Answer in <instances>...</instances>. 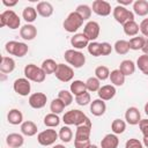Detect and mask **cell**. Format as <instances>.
Returning <instances> with one entry per match:
<instances>
[{
    "instance_id": "cell-1",
    "label": "cell",
    "mask_w": 148,
    "mask_h": 148,
    "mask_svg": "<svg viewBox=\"0 0 148 148\" xmlns=\"http://www.w3.org/2000/svg\"><path fill=\"white\" fill-rule=\"evenodd\" d=\"M88 119L89 118L86 116V113L81 110H77V109L69 110V111L65 112V114L62 116V121L67 126H71V125L80 126V125L84 124Z\"/></svg>"
},
{
    "instance_id": "cell-2",
    "label": "cell",
    "mask_w": 148,
    "mask_h": 148,
    "mask_svg": "<svg viewBox=\"0 0 148 148\" xmlns=\"http://www.w3.org/2000/svg\"><path fill=\"white\" fill-rule=\"evenodd\" d=\"M21 20L13 9H7L0 14V27H8L12 30L18 29Z\"/></svg>"
},
{
    "instance_id": "cell-3",
    "label": "cell",
    "mask_w": 148,
    "mask_h": 148,
    "mask_svg": "<svg viewBox=\"0 0 148 148\" xmlns=\"http://www.w3.org/2000/svg\"><path fill=\"white\" fill-rule=\"evenodd\" d=\"M23 73H24V76L29 81H32V82H36V83L44 82V80L46 77V74L42 69V67H38L35 64H28V65H25V67L23 69Z\"/></svg>"
},
{
    "instance_id": "cell-4",
    "label": "cell",
    "mask_w": 148,
    "mask_h": 148,
    "mask_svg": "<svg viewBox=\"0 0 148 148\" xmlns=\"http://www.w3.org/2000/svg\"><path fill=\"white\" fill-rule=\"evenodd\" d=\"M64 58L67 61V64L74 68H81L86 64V56L79 50L69 49V50L65 51Z\"/></svg>"
},
{
    "instance_id": "cell-5",
    "label": "cell",
    "mask_w": 148,
    "mask_h": 148,
    "mask_svg": "<svg viewBox=\"0 0 148 148\" xmlns=\"http://www.w3.org/2000/svg\"><path fill=\"white\" fill-rule=\"evenodd\" d=\"M5 50H6L7 53H9V54H12V56L22 58V57H24V56L28 53L29 46H28L25 43H23V42L9 40V42L6 43Z\"/></svg>"
},
{
    "instance_id": "cell-6",
    "label": "cell",
    "mask_w": 148,
    "mask_h": 148,
    "mask_svg": "<svg viewBox=\"0 0 148 148\" xmlns=\"http://www.w3.org/2000/svg\"><path fill=\"white\" fill-rule=\"evenodd\" d=\"M82 24H83V20L74 10L67 15V17L65 18V21L62 23V27L67 32H76L82 27Z\"/></svg>"
},
{
    "instance_id": "cell-7",
    "label": "cell",
    "mask_w": 148,
    "mask_h": 148,
    "mask_svg": "<svg viewBox=\"0 0 148 148\" xmlns=\"http://www.w3.org/2000/svg\"><path fill=\"white\" fill-rule=\"evenodd\" d=\"M112 15H113V18L123 25L128 21H134V13L127 9L126 7H123L119 5H117L112 9Z\"/></svg>"
},
{
    "instance_id": "cell-8",
    "label": "cell",
    "mask_w": 148,
    "mask_h": 148,
    "mask_svg": "<svg viewBox=\"0 0 148 148\" xmlns=\"http://www.w3.org/2000/svg\"><path fill=\"white\" fill-rule=\"evenodd\" d=\"M59 139V134L53 128H47L38 133L37 141L42 146H51Z\"/></svg>"
},
{
    "instance_id": "cell-9",
    "label": "cell",
    "mask_w": 148,
    "mask_h": 148,
    "mask_svg": "<svg viewBox=\"0 0 148 148\" xmlns=\"http://www.w3.org/2000/svg\"><path fill=\"white\" fill-rule=\"evenodd\" d=\"M54 75L61 82H69L74 77V69L69 65L58 64V67H57V71H56Z\"/></svg>"
},
{
    "instance_id": "cell-10",
    "label": "cell",
    "mask_w": 148,
    "mask_h": 148,
    "mask_svg": "<svg viewBox=\"0 0 148 148\" xmlns=\"http://www.w3.org/2000/svg\"><path fill=\"white\" fill-rule=\"evenodd\" d=\"M91 120L88 119L84 124L76 126V131H75V136H74V141H86V140H90V133H91Z\"/></svg>"
},
{
    "instance_id": "cell-11",
    "label": "cell",
    "mask_w": 148,
    "mask_h": 148,
    "mask_svg": "<svg viewBox=\"0 0 148 148\" xmlns=\"http://www.w3.org/2000/svg\"><path fill=\"white\" fill-rule=\"evenodd\" d=\"M13 89L20 96H28L30 94V90H31L30 81L27 77H18L14 81Z\"/></svg>"
},
{
    "instance_id": "cell-12",
    "label": "cell",
    "mask_w": 148,
    "mask_h": 148,
    "mask_svg": "<svg viewBox=\"0 0 148 148\" xmlns=\"http://www.w3.org/2000/svg\"><path fill=\"white\" fill-rule=\"evenodd\" d=\"M101 27L96 21H88L83 27V34L90 42H96L99 36Z\"/></svg>"
},
{
    "instance_id": "cell-13",
    "label": "cell",
    "mask_w": 148,
    "mask_h": 148,
    "mask_svg": "<svg viewBox=\"0 0 148 148\" xmlns=\"http://www.w3.org/2000/svg\"><path fill=\"white\" fill-rule=\"evenodd\" d=\"M91 10L98 16H108L111 14V5L105 0H95L92 2Z\"/></svg>"
},
{
    "instance_id": "cell-14",
    "label": "cell",
    "mask_w": 148,
    "mask_h": 148,
    "mask_svg": "<svg viewBox=\"0 0 148 148\" xmlns=\"http://www.w3.org/2000/svg\"><path fill=\"white\" fill-rule=\"evenodd\" d=\"M28 102L32 109H42L46 105L47 96L44 92H34L29 96Z\"/></svg>"
},
{
    "instance_id": "cell-15",
    "label": "cell",
    "mask_w": 148,
    "mask_h": 148,
    "mask_svg": "<svg viewBox=\"0 0 148 148\" xmlns=\"http://www.w3.org/2000/svg\"><path fill=\"white\" fill-rule=\"evenodd\" d=\"M125 120L130 125H139L141 120V113L139 109L135 106H130L125 112Z\"/></svg>"
},
{
    "instance_id": "cell-16",
    "label": "cell",
    "mask_w": 148,
    "mask_h": 148,
    "mask_svg": "<svg viewBox=\"0 0 148 148\" xmlns=\"http://www.w3.org/2000/svg\"><path fill=\"white\" fill-rule=\"evenodd\" d=\"M90 40L86 37V35L83 32H80V34H75L72 38H71V45L76 49V50H82L84 47H88Z\"/></svg>"
},
{
    "instance_id": "cell-17",
    "label": "cell",
    "mask_w": 148,
    "mask_h": 148,
    "mask_svg": "<svg viewBox=\"0 0 148 148\" xmlns=\"http://www.w3.org/2000/svg\"><path fill=\"white\" fill-rule=\"evenodd\" d=\"M20 36L24 40H32L37 36V28L34 24L25 23L20 28Z\"/></svg>"
},
{
    "instance_id": "cell-18",
    "label": "cell",
    "mask_w": 148,
    "mask_h": 148,
    "mask_svg": "<svg viewBox=\"0 0 148 148\" xmlns=\"http://www.w3.org/2000/svg\"><path fill=\"white\" fill-rule=\"evenodd\" d=\"M116 87L112 86V84H104L99 88V90L97 91V95H98V98L103 99L104 102L105 101H110L112 99L114 96H116Z\"/></svg>"
},
{
    "instance_id": "cell-19",
    "label": "cell",
    "mask_w": 148,
    "mask_h": 148,
    "mask_svg": "<svg viewBox=\"0 0 148 148\" xmlns=\"http://www.w3.org/2000/svg\"><path fill=\"white\" fill-rule=\"evenodd\" d=\"M106 111V104L103 99L101 98H96L90 103V112L95 116V117H101L105 113Z\"/></svg>"
},
{
    "instance_id": "cell-20",
    "label": "cell",
    "mask_w": 148,
    "mask_h": 148,
    "mask_svg": "<svg viewBox=\"0 0 148 148\" xmlns=\"http://www.w3.org/2000/svg\"><path fill=\"white\" fill-rule=\"evenodd\" d=\"M6 143L10 148H20L24 143V138L22 134L18 133H10L6 138Z\"/></svg>"
},
{
    "instance_id": "cell-21",
    "label": "cell",
    "mask_w": 148,
    "mask_h": 148,
    "mask_svg": "<svg viewBox=\"0 0 148 148\" xmlns=\"http://www.w3.org/2000/svg\"><path fill=\"white\" fill-rule=\"evenodd\" d=\"M36 10L42 17H50L53 14V6L49 1H40L37 3Z\"/></svg>"
},
{
    "instance_id": "cell-22",
    "label": "cell",
    "mask_w": 148,
    "mask_h": 148,
    "mask_svg": "<svg viewBox=\"0 0 148 148\" xmlns=\"http://www.w3.org/2000/svg\"><path fill=\"white\" fill-rule=\"evenodd\" d=\"M118 146H119V139L117 134L113 133L106 134L101 141V148H118Z\"/></svg>"
},
{
    "instance_id": "cell-23",
    "label": "cell",
    "mask_w": 148,
    "mask_h": 148,
    "mask_svg": "<svg viewBox=\"0 0 148 148\" xmlns=\"http://www.w3.org/2000/svg\"><path fill=\"white\" fill-rule=\"evenodd\" d=\"M15 69V60L10 57H1L0 71L2 74H9Z\"/></svg>"
},
{
    "instance_id": "cell-24",
    "label": "cell",
    "mask_w": 148,
    "mask_h": 148,
    "mask_svg": "<svg viewBox=\"0 0 148 148\" xmlns=\"http://www.w3.org/2000/svg\"><path fill=\"white\" fill-rule=\"evenodd\" d=\"M37 125L31 120H25L21 124V133L25 136H34L37 134Z\"/></svg>"
},
{
    "instance_id": "cell-25",
    "label": "cell",
    "mask_w": 148,
    "mask_h": 148,
    "mask_svg": "<svg viewBox=\"0 0 148 148\" xmlns=\"http://www.w3.org/2000/svg\"><path fill=\"white\" fill-rule=\"evenodd\" d=\"M7 120L10 125H21L23 123V113L18 109H12L7 113Z\"/></svg>"
},
{
    "instance_id": "cell-26",
    "label": "cell",
    "mask_w": 148,
    "mask_h": 148,
    "mask_svg": "<svg viewBox=\"0 0 148 148\" xmlns=\"http://www.w3.org/2000/svg\"><path fill=\"white\" fill-rule=\"evenodd\" d=\"M133 13L138 16L148 15V1L147 0H136L133 2Z\"/></svg>"
},
{
    "instance_id": "cell-27",
    "label": "cell",
    "mask_w": 148,
    "mask_h": 148,
    "mask_svg": "<svg viewBox=\"0 0 148 148\" xmlns=\"http://www.w3.org/2000/svg\"><path fill=\"white\" fill-rule=\"evenodd\" d=\"M125 75L119 71V68L117 69H113L110 72V81L112 83V86L114 87H121L124 83H125Z\"/></svg>"
},
{
    "instance_id": "cell-28",
    "label": "cell",
    "mask_w": 148,
    "mask_h": 148,
    "mask_svg": "<svg viewBox=\"0 0 148 148\" xmlns=\"http://www.w3.org/2000/svg\"><path fill=\"white\" fill-rule=\"evenodd\" d=\"M119 71L125 75V76H130L132 74H134L135 72V64L130 60V59H125L120 62L119 65Z\"/></svg>"
},
{
    "instance_id": "cell-29",
    "label": "cell",
    "mask_w": 148,
    "mask_h": 148,
    "mask_svg": "<svg viewBox=\"0 0 148 148\" xmlns=\"http://www.w3.org/2000/svg\"><path fill=\"white\" fill-rule=\"evenodd\" d=\"M123 29H124L125 35H127L130 37H135L139 34V31H140L139 24L135 21H128V22H126L123 25Z\"/></svg>"
},
{
    "instance_id": "cell-30",
    "label": "cell",
    "mask_w": 148,
    "mask_h": 148,
    "mask_svg": "<svg viewBox=\"0 0 148 148\" xmlns=\"http://www.w3.org/2000/svg\"><path fill=\"white\" fill-rule=\"evenodd\" d=\"M37 14H38V13H37V10H36L35 7L28 6V7H25V8L23 9V12H22V17H23V20H24L27 23L31 24L32 22L36 21Z\"/></svg>"
},
{
    "instance_id": "cell-31",
    "label": "cell",
    "mask_w": 148,
    "mask_h": 148,
    "mask_svg": "<svg viewBox=\"0 0 148 148\" xmlns=\"http://www.w3.org/2000/svg\"><path fill=\"white\" fill-rule=\"evenodd\" d=\"M69 91L74 95V96H77L84 91H87V87H86V82L81 81V80H74L71 86H69Z\"/></svg>"
},
{
    "instance_id": "cell-32",
    "label": "cell",
    "mask_w": 148,
    "mask_h": 148,
    "mask_svg": "<svg viewBox=\"0 0 148 148\" xmlns=\"http://www.w3.org/2000/svg\"><path fill=\"white\" fill-rule=\"evenodd\" d=\"M60 124V118L58 114L56 113H47L45 117H44V125L47 127V128H53V127H57L58 125Z\"/></svg>"
},
{
    "instance_id": "cell-33",
    "label": "cell",
    "mask_w": 148,
    "mask_h": 148,
    "mask_svg": "<svg viewBox=\"0 0 148 148\" xmlns=\"http://www.w3.org/2000/svg\"><path fill=\"white\" fill-rule=\"evenodd\" d=\"M145 40H146V38H145L143 36H135V37H132V38L128 40L130 50H133V51L142 50V47H143V45H145Z\"/></svg>"
},
{
    "instance_id": "cell-34",
    "label": "cell",
    "mask_w": 148,
    "mask_h": 148,
    "mask_svg": "<svg viewBox=\"0 0 148 148\" xmlns=\"http://www.w3.org/2000/svg\"><path fill=\"white\" fill-rule=\"evenodd\" d=\"M113 49H114V51H116L118 54H120V56L128 53V51H130V44H128V40H125V39H118V40L114 43Z\"/></svg>"
},
{
    "instance_id": "cell-35",
    "label": "cell",
    "mask_w": 148,
    "mask_h": 148,
    "mask_svg": "<svg viewBox=\"0 0 148 148\" xmlns=\"http://www.w3.org/2000/svg\"><path fill=\"white\" fill-rule=\"evenodd\" d=\"M42 69L45 72V74H54L56 71H57V67H58V64L53 60V59H45L42 65H40Z\"/></svg>"
},
{
    "instance_id": "cell-36",
    "label": "cell",
    "mask_w": 148,
    "mask_h": 148,
    "mask_svg": "<svg viewBox=\"0 0 148 148\" xmlns=\"http://www.w3.org/2000/svg\"><path fill=\"white\" fill-rule=\"evenodd\" d=\"M86 87H87V91L95 92V91H98L102 86H101V81L96 76H90L86 81Z\"/></svg>"
},
{
    "instance_id": "cell-37",
    "label": "cell",
    "mask_w": 148,
    "mask_h": 148,
    "mask_svg": "<svg viewBox=\"0 0 148 148\" xmlns=\"http://www.w3.org/2000/svg\"><path fill=\"white\" fill-rule=\"evenodd\" d=\"M111 130H112V133L117 134V135L124 133L126 130V121L123 119H119V118L114 119L111 124Z\"/></svg>"
},
{
    "instance_id": "cell-38",
    "label": "cell",
    "mask_w": 148,
    "mask_h": 148,
    "mask_svg": "<svg viewBox=\"0 0 148 148\" xmlns=\"http://www.w3.org/2000/svg\"><path fill=\"white\" fill-rule=\"evenodd\" d=\"M75 12L81 16V18L83 20V21H87V20H89L90 17H91V7H89L88 5H79L77 7H76V9H75Z\"/></svg>"
},
{
    "instance_id": "cell-39",
    "label": "cell",
    "mask_w": 148,
    "mask_h": 148,
    "mask_svg": "<svg viewBox=\"0 0 148 148\" xmlns=\"http://www.w3.org/2000/svg\"><path fill=\"white\" fill-rule=\"evenodd\" d=\"M95 76L99 80V81H105L110 77V69L106 66H97L95 68Z\"/></svg>"
},
{
    "instance_id": "cell-40",
    "label": "cell",
    "mask_w": 148,
    "mask_h": 148,
    "mask_svg": "<svg viewBox=\"0 0 148 148\" xmlns=\"http://www.w3.org/2000/svg\"><path fill=\"white\" fill-rule=\"evenodd\" d=\"M59 139L62 141V142H71L72 139H73V132L72 130L68 127V126H62L60 130H59Z\"/></svg>"
},
{
    "instance_id": "cell-41",
    "label": "cell",
    "mask_w": 148,
    "mask_h": 148,
    "mask_svg": "<svg viewBox=\"0 0 148 148\" xmlns=\"http://www.w3.org/2000/svg\"><path fill=\"white\" fill-rule=\"evenodd\" d=\"M58 98L65 104V106H68L73 102V94L66 89H62L58 92Z\"/></svg>"
},
{
    "instance_id": "cell-42",
    "label": "cell",
    "mask_w": 148,
    "mask_h": 148,
    "mask_svg": "<svg viewBox=\"0 0 148 148\" xmlns=\"http://www.w3.org/2000/svg\"><path fill=\"white\" fill-rule=\"evenodd\" d=\"M65 108H66L65 104H64L58 97L54 98V99H52V102H51V104H50V111H51L52 113H56V114L61 113Z\"/></svg>"
},
{
    "instance_id": "cell-43",
    "label": "cell",
    "mask_w": 148,
    "mask_h": 148,
    "mask_svg": "<svg viewBox=\"0 0 148 148\" xmlns=\"http://www.w3.org/2000/svg\"><path fill=\"white\" fill-rule=\"evenodd\" d=\"M136 67L145 74L148 75V56L147 54H142L136 60Z\"/></svg>"
},
{
    "instance_id": "cell-44",
    "label": "cell",
    "mask_w": 148,
    "mask_h": 148,
    "mask_svg": "<svg viewBox=\"0 0 148 148\" xmlns=\"http://www.w3.org/2000/svg\"><path fill=\"white\" fill-rule=\"evenodd\" d=\"M75 102L81 105V106H84V105H88L91 103V97H90V94L89 91H84L77 96H75Z\"/></svg>"
},
{
    "instance_id": "cell-45",
    "label": "cell",
    "mask_w": 148,
    "mask_h": 148,
    "mask_svg": "<svg viewBox=\"0 0 148 148\" xmlns=\"http://www.w3.org/2000/svg\"><path fill=\"white\" fill-rule=\"evenodd\" d=\"M88 52L92 57H99L102 56V50H101V43L98 42H90L88 45Z\"/></svg>"
},
{
    "instance_id": "cell-46",
    "label": "cell",
    "mask_w": 148,
    "mask_h": 148,
    "mask_svg": "<svg viewBox=\"0 0 148 148\" xmlns=\"http://www.w3.org/2000/svg\"><path fill=\"white\" fill-rule=\"evenodd\" d=\"M125 148H145L143 147V143L135 139V138H132V139H128L125 143Z\"/></svg>"
},
{
    "instance_id": "cell-47",
    "label": "cell",
    "mask_w": 148,
    "mask_h": 148,
    "mask_svg": "<svg viewBox=\"0 0 148 148\" xmlns=\"http://www.w3.org/2000/svg\"><path fill=\"white\" fill-rule=\"evenodd\" d=\"M139 128L143 138H148V119H141L139 123Z\"/></svg>"
},
{
    "instance_id": "cell-48",
    "label": "cell",
    "mask_w": 148,
    "mask_h": 148,
    "mask_svg": "<svg viewBox=\"0 0 148 148\" xmlns=\"http://www.w3.org/2000/svg\"><path fill=\"white\" fill-rule=\"evenodd\" d=\"M112 46L108 42H102L101 43V50H102V56H109L112 52Z\"/></svg>"
},
{
    "instance_id": "cell-49",
    "label": "cell",
    "mask_w": 148,
    "mask_h": 148,
    "mask_svg": "<svg viewBox=\"0 0 148 148\" xmlns=\"http://www.w3.org/2000/svg\"><path fill=\"white\" fill-rule=\"evenodd\" d=\"M139 28H140V31L143 35V37L148 38V18H143L141 21V23L139 24Z\"/></svg>"
},
{
    "instance_id": "cell-50",
    "label": "cell",
    "mask_w": 148,
    "mask_h": 148,
    "mask_svg": "<svg viewBox=\"0 0 148 148\" xmlns=\"http://www.w3.org/2000/svg\"><path fill=\"white\" fill-rule=\"evenodd\" d=\"M90 140H86V141H74V147L75 148H88L90 146Z\"/></svg>"
},
{
    "instance_id": "cell-51",
    "label": "cell",
    "mask_w": 148,
    "mask_h": 148,
    "mask_svg": "<svg viewBox=\"0 0 148 148\" xmlns=\"http://www.w3.org/2000/svg\"><path fill=\"white\" fill-rule=\"evenodd\" d=\"M118 5L119 6H123V7H126L128 5H132L133 3V0H117Z\"/></svg>"
},
{
    "instance_id": "cell-52",
    "label": "cell",
    "mask_w": 148,
    "mask_h": 148,
    "mask_svg": "<svg viewBox=\"0 0 148 148\" xmlns=\"http://www.w3.org/2000/svg\"><path fill=\"white\" fill-rule=\"evenodd\" d=\"M2 5H5L6 7H14L17 5V1L14 0V1H7V0H2Z\"/></svg>"
},
{
    "instance_id": "cell-53",
    "label": "cell",
    "mask_w": 148,
    "mask_h": 148,
    "mask_svg": "<svg viewBox=\"0 0 148 148\" xmlns=\"http://www.w3.org/2000/svg\"><path fill=\"white\" fill-rule=\"evenodd\" d=\"M142 52H143V54L148 56V38H146V40H145V45L142 47Z\"/></svg>"
},
{
    "instance_id": "cell-54",
    "label": "cell",
    "mask_w": 148,
    "mask_h": 148,
    "mask_svg": "<svg viewBox=\"0 0 148 148\" xmlns=\"http://www.w3.org/2000/svg\"><path fill=\"white\" fill-rule=\"evenodd\" d=\"M142 143H143V146H145L146 148H148V138H143Z\"/></svg>"
},
{
    "instance_id": "cell-55",
    "label": "cell",
    "mask_w": 148,
    "mask_h": 148,
    "mask_svg": "<svg viewBox=\"0 0 148 148\" xmlns=\"http://www.w3.org/2000/svg\"><path fill=\"white\" fill-rule=\"evenodd\" d=\"M52 148H66L64 145H54Z\"/></svg>"
},
{
    "instance_id": "cell-56",
    "label": "cell",
    "mask_w": 148,
    "mask_h": 148,
    "mask_svg": "<svg viewBox=\"0 0 148 148\" xmlns=\"http://www.w3.org/2000/svg\"><path fill=\"white\" fill-rule=\"evenodd\" d=\"M145 113L148 116V102L145 104Z\"/></svg>"
},
{
    "instance_id": "cell-57",
    "label": "cell",
    "mask_w": 148,
    "mask_h": 148,
    "mask_svg": "<svg viewBox=\"0 0 148 148\" xmlns=\"http://www.w3.org/2000/svg\"><path fill=\"white\" fill-rule=\"evenodd\" d=\"M88 148H98V147H97L96 145H90V146H89Z\"/></svg>"
},
{
    "instance_id": "cell-58",
    "label": "cell",
    "mask_w": 148,
    "mask_h": 148,
    "mask_svg": "<svg viewBox=\"0 0 148 148\" xmlns=\"http://www.w3.org/2000/svg\"><path fill=\"white\" fill-rule=\"evenodd\" d=\"M8 148H10V147H8Z\"/></svg>"
}]
</instances>
